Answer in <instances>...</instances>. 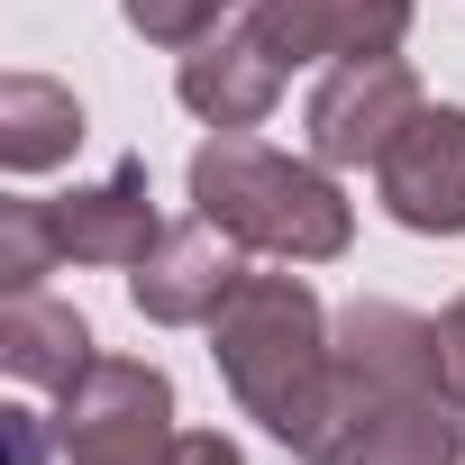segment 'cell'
I'll use <instances>...</instances> for the list:
<instances>
[{
  "label": "cell",
  "mask_w": 465,
  "mask_h": 465,
  "mask_svg": "<svg viewBox=\"0 0 465 465\" xmlns=\"http://www.w3.org/2000/svg\"><path fill=\"white\" fill-rule=\"evenodd\" d=\"M210 365L274 447H292L302 465L320 456L329 429V383H338V347H329V311L302 274H238L210 311Z\"/></svg>",
  "instance_id": "1"
},
{
  "label": "cell",
  "mask_w": 465,
  "mask_h": 465,
  "mask_svg": "<svg viewBox=\"0 0 465 465\" xmlns=\"http://www.w3.org/2000/svg\"><path fill=\"white\" fill-rule=\"evenodd\" d=\"M192 210L228 247L274 265H338L356 247V210L320 155H283L256 128H219L192 155Z\"/></svg>",
  "instance_id": "2"
},
{
  "label": "cell",
  "mask_w": 465,
  "mask_h": 465,
  "mask_svg": "<svg viewBox=\"0 0 465 465\" xmlns=\"http://www.w3.org/2000/svg\"><path fill=\"white\" fill-rule=\"evenodd\" d=\"M55 456L64 465H146L173 438V374L146 356H92L55 392Z\"/></svg>",
  "instance_id": "3"
},
{
  "label": "cell",
  "mask_w": 465,
  "mask_h": 465,
  "mask_svg": "<svg viewBox=\"0 0 465 465\" xmlns=\"http://www.w3.org/2000/svg\"><path fill=\"white\" fill-rule=\"evenodd\" d=\"M429 101H420V74L401 64V55H347V64H329L320 83H311V101H302V137H311V155L338 173V164H383L392 155V137L420 119Z\"/></svg>",
  "instance_id": "4"
},
{
  "label": "cell",
  "mask_w": 465,
  "mask_h": 465,
  "mask_svg": "<svg viewBox=\"0 0 465 465\" xmlns=\"http://www.w3.org/2000/svg\"><path fill=\"white\" fill-rule=\"evenodd\" d=\"M311 465H465V411L447 392H329Z\"/></svg>",
  "instance_id": "5"
},
{
  "label": "cell",
  "mask_w": 465,
  "mask_h": 465,
  "mask_svg": "<svg viewBox=\"0 0 465 465\" xmlns=\"http://www.w3.org/2000/svg\"><path fill=\"white\" fill-rule=\"evenodd\" d=\"M374 201L411 238H465V110H420L374 164Z\"/></svg>",
  "instance_id": "6"
},
{
  "label": "cell",
  "mask_w": 465,
  "mask_h": 465,
  "mask_svg": "<svg viewBox=\"0 0 465 465\" xmlns=\"http://www.w3.org/2000/svg\"><path fill=\"white\" fill-rule=\"evenodd\" d=\"M283 83H292V64L274 55V37H265L247 10H228V19H219L201 46H183V64H173L183 110L210 119V128H256V119L283 101Z\"/></svg>",
  "instance_id": "7"
},
{
  "label": "cell",
  "mask_w": 465,
  "mask_h": 465,
  "mask_svg": "<svg viewBox=\"0 0 465 465\" xmlns=\"http://www.w3.org/2000/svg\"><path fill=\"white\" fill-rule=\"evenodd\" d=\"M46 228H55V256H64V265H119V274H137L146 247L164 238L146 155L110 164V173L83 183V192H55V201H46Z\"/></svg>",
  "instance_id": "8"
},
{
  "label": "cell",
  "mask_w": 465,
  "mask_h": 465,
  "mask_svg": "<svg viewBox=\"0 0 465 465\" xmlns=\"http://www.w3.org/2000/svg\"><path fill=\"white\" fill-rule=\"evenodd\" d=\"M247 247H228L219 228L192 210L183 228H164V238L146 247V265L128 274V302H137V320H155V329H210V311L238 292V265Z\"/></svg>",
  "instance_id": "9"
},
{
  "label": "cell",
  "mask_w": 465,
  "mask_h": 465,
  "mask_svg": "<svg viewBox=\"0 0 465 465\" xmlns=\"http://www.w3.org/2000/svg\"><path fill=\"white\" fill-rule=\"evenodd\" d=\"M274 37L283 64H347V55H392L420 19V0H238Z\"/></svg>",
  "instance_id": "10"
},
{
  "label": "cell",
  "mask_w": 465,
  "mask_h": 465,
  "mask_svg": "<svg viewBox=\"0 0 465 465\" xmlns=\"http://www.w3.org/2000/svg\"><path fill=\"white\" fill-rule=\"evenodd\" d=\"M338 383L329 392H438V320L401 302H347L329 320Z\"/></svg>",
  "instance_id": "11"
},
{
  "label": "cell",
  "mask_w": 465,
  "mask_h": 465,
  "mask_svg": "<svg viewBox=\"0 0 465 465\" xmlns=\"http://www.w3.org/2000/svg\"><path fill=\"white\" fill-rule=\"evenodd\" d=\"M92 329L74 302H46V292H0V365L37 392H64L83 365H92Z\"/></svg>",
  "instance_id": "12"
},
{
  "label": "cell",
  "mask_w": 465,
  "mask_h": 465,
  "mask_svg": "<svg viewBox=\"0 0 465 465\" xmlns=\"http://www.w3.org/2000/svg\"><path fill=\"white\" fill-rule=\"evenodd\" d=\"M83 146V101L46 74H10L0 83V164L10 173H46Z\"/></svg>",
  "instance_id": "13"
},
{
  "label": "cell",
  "mask_w": 465,
  "mask_h": 465,
  "mask_svg": "<svg viewBox=\"0 0 465 465\" xmlns=\"http://www.w3.org/2000/svg\"><path fill=\"white\" fill-rule=\"evenodd\" d=\"M55 228H46V201H0V292H37L55 274Z\"/></svg>",
  "instance_id": "14"
},
{
  "label": "cell",
  "mask_w": 465,
  "mask_h": 465,
  "mask_svg": "<svg viewBox=\"0 0 465 465\" xmlns=\"http://www.w3.org/2000/svg\"><path fill=\"white\" fill-rule=\"evenodd\" d=\"M119 19H128L146 46H173V55H183V46H201V37L228 19V0H119Z\"/></svg>",
  "instance_id": "15"
},
{
  "label": "cell",
  "mask_w": 465,
  "mask_h": 465,
  "mask_svg": "<svg viewBox=\"0 0 465 465\" xmlns=\"http://www.w3.org/2000/svg\"><path fill=\"white\" fill-rule=\"evenodd\" d=\"M146 465H247V447H238V438H219V429H173Z\"/></svg>",
  "instance_id": "16"
},
{
  "label": "cell",
  "mask_w": 465,
  "mask_h": 465,
  "mask_svg": "<svg viewBox=\"0 0 465 465\" xmlns=\"http://www.w3.org/2000/svg\"><path fill=\"white\" fill-rule=\"evenodd\" d=\"M438 392L465 411V292L438 311Z\"/></svg>",
  "instance_id": "17"
},
{
  "label": "cell",
  "mask_w": 465,
  "mask_h": 465,
  "mask_svg": "<svg viewBox=\"0 0 465 465\" xmlns=\"http://www.w3.org/2000/svg\"><path fill=\"white\" fill-rule=\"evenodd\" d=\"M0 438H10V465H46V447H55L46 411H28V401H10V411H0Z\"/></svg>",
  "instance_id": "18"
}]
</instances>
